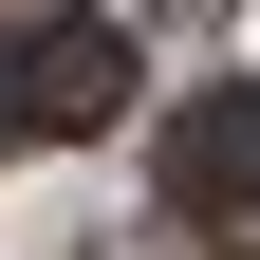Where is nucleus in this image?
Instances as JSON below:
<instances>
[{
	"label": "nucleus",
	"mask_w": 260,
	"mask_h": 260,
	"mask_svg": "<svg viewBox=\"0 0 260 260\" xmlns=\"http://www.w3.org/2000/svg\"><path fill=\"white\" fill-rule=\"evenodd\" d=\"M168 223H186L205 260H260V93H242V75H205V93L168 112Z\"/></svg>",
	"instance_id": "nucleus-1"
},
{
	"label": "nucleus",
	"mask_w": 260,
	"mask_h": 260,
	"mask_svg": "<svg viewBox=\"0 0 260 260\" xmlns=\"http://www.w3.org/2000/svg\"><path fill=\"white\" fill-rule=\"evenodd\" d=\"M19 75H38V130H112L130 112V38L112 19H19Z\"/></svg>",
	"instance_id": "nucleus-2"
},
{
	"label": "nucleus",
	"mask_w": 260,
	"mask_h": 260,
	"mask_svg": "<svg viewBox=\"0 0 260 260\" xmlns=\"http://www.w3.org/2000/svg\"><path fill=\"white\" fill-rule=\"evenodd\" d=\"M19 130H38V75H19V38H0V149H19Z\"/></svg>",
	"instance_id": "nucleus-3"
}]
</instances>
